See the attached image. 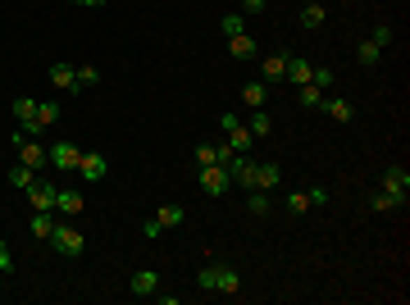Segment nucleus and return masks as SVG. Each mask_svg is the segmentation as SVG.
<instances>
[{
  "label": "nucleus",
  "mask_w": 410,
  "mask_h": 305,
  "mask_svg": "<svg viewBox=\"0 0 410 305\" xmlns=\"http://www.w3.org/2000/svg\"><path fill=\"white\" fill-rule=\"evenodd\" d=\"M247 210L256 214V219H269V210H274V205H269V191H251V196H247Z\"/></svg>",
  "instance_id": "nucleus-23"
},
{
  "label": "nucleus",
  "mask_w": 410,
  "mask_h": 305,
  "mask_svg": "<svg viewBox=\"0 0 410 305\" xmlns=\"http://www.w3.org/2000/svg\"><path fill=\"white\" fill-rule=\"evenodd\" d=\"M101 82V68L96 64H78V87H96Z\"/></svg>",
  "instance_id": "nucleus-32"
},
{
  "label": "nucleus",
  "mask_w": 410,
  "mask_h": 305,
  "mask_svg": "<svg viewBox=\"0 0 410 305\" xmlns=\"http://www.w3.org/2000/svg\"><path fill=\"white\" fill-rule=\"evenodd\" d=\"M305 210H315L310 196H305V191H292V196H287V214H305Z\"/></svg>",
  "instance_id": "nucleus-30"
},
{
  "label": "nucleus",
  "mask_w": 410,
  "mask_h": 305,
  "mask_svg": "<svg viewBox=\"0 0 410 305\" xmlns=\"http://www.w3.org/2000/svg\"><path fill=\"white\" fill-rule=\"evenodd\" d=\"M228 187H233V178H228L224 164H205V169H200V191H205V196H224Z\"/></svg>",
  "instance_id": "nucleus-6"
},
{
  "label": "nucleus",
  "mask_w": 410,
  "mask_h": 305,
  "mask_svg": "<svg viewBox=\"0 0 410 305\" xmlns=\"http://www.w3.org/2000/svg\"><path fill=\"white\" fill-rule=\"evenodd\" d=\"M50 246H55L59 255H82V251H87V241H82V232H78L73 223H64V219H59V223H55V232H50Z\"/></svg>",
  "instance_id": "nucleus-3"
},
{
  "label": "nucleus",
  "mask_w": 410,
  "mask_h": 305,
  "mask_svg": "<svg viewBox=\"0 0 410 305\" xmlns=\"http://www.w3.org/2000/svg\"><path fill=\"white\" fill-rule=\"evenodd\" d=\"M50 87H59V91H78V68L73 64H50Z\"/></svg>",
  "instance_id": "nucleus-14"
},
{
  "label": "nucleus",
  "mask_w": 410,
  "mask_h": 305,
  "mask_svg": "<svg viewBox=\"0 0 410 305\" xmlns=\"http://www.w3.org/2000/svg\"><path fill=\"white\" fill-rule=\"evenodd\" d=\"M356 55H360V64H365V68H374V64H379V59H383V50L374 46L369 37H365V41H360V50H356Z\"/></svg>",
  "instance_id": "nucleus-28"
},
{
  "label": "nucleus",
  "mask_w": 410,
  "mask_h": 305,
  "mask_svg": "<svg viewBox=\"0 0 410 305\" xmlns=\"http://www.w3.org/2000/svg\"><path fill=\"white\" fill-rule=\"evenodd\" d=\"M55 210H32V237L37 241H50V232H55Z\"/></svg>",
  "instance_id": "nucleus-16"
},
{
  "label": "nucleus",
  "mask_w": 410,
  "mask_h": 305,
  "mask_svg": "<svg viewBox=\"0 0 410 305\" xmlns=\"http://www.w3.org/2000/svg\"><path fill=\"white\" fill-rule=\"evenodd\" d=\"M155 287H160V274H155V269H137V274L128 278V292H133V296H142V301H151V296H155Z\"/></svg>",
  "instance_id": "nucleus-9"
},
{
  "label": "nucleus",
  "mask_w": 410,
  "mask_h": 305,
  "mask_svg": "<svg viewBox=\"0 0 410 305\" xmlns=\"http://www.w3.org/2000/svg\"><path fill=\"white\" fill-rule=\"evenodd\" d=\"M82 5H87V10H96V5H105V0H82Z\"/></svg>",
  "instance_id": "nucleus-39"
},
{
  "label": "nucleus",
  "mask_w": 410,
  "mask_h": 305,
  "mask_svg": "<svg viewBox=\"0 0 410 305\" xmlns=\"http://www.w3.org/2000/svg\"><path fill=\"white\" fill-rule=\"evenodd\" d=\"M296 96H301V105H310V110H315L319 101H324V96H328V91H319L315 82H305V87H296Z\"/></svg>",
  "instance_id": "nucleus-29"
},
{
  "label": "nucleus",
  "mask_w": 410,
  "mask_h": 305,
  "mask_svg": "<svg viewBox=\"0 0 410 305\" xmlns=\"http://www.w3.org/2000/svg\"><path fill=\"white\" fill-rule=\"evenodd\" d=\"M10 269H14V255H10V246L0 241V274H10Z\"/></svg>",
  "instance_id": "nucleus-36"
},
{
  "label": "nucleus",
  "mask_w": 410,
  "mask_h": 305,
  "mask_svg": "<svg viewBox=\"0 0 410 305\" xmlns=\"http://www.w3.org/2000/svg\"><path fill=\"white\" fill-rule=\"evenodd\" d=\"M247 133L260 142V137H269V133H274V119H269L265 110H251V119H247Z\"/></svg>",
  "instance_id": "nucleus-19"
},
{
  "label": "nucleus",
  "mask_w": 410,
  "mask_h": 305,
  "mask_svg": "<svg viewBox=\"0 0 410 305\" xmlns=\"http://www.w3.org/2000/svg\"><path fill=\"white\" fill-rule=\"evenodd\" d=\"M228 50H233V59H256V37L237 32V37H228Z\"/></svg>",
  "instance_id": "nucleus-21"
},
{
  "label": "nucleus",
  "mask_w": 410,
  "mask_h": 305,
  "mask_svg": "<svg viewBox=\"0 0 410 305\" xmlns=\"http://www.w3.org/2000/svg\"><path fill=\"white\" fill-rule=\"evenodd\" d=\"M55 182H32V187H28V200H32V210H55Z\"/></svg>",
  "instance_id": "nucleus-11"
},
{
  "label": "nucleus",
  "mask_w": 410,
  "mask_h": 305,
  "mask_svg": "<svg viewBox=\"0 0 410 305\" xmlns=\"http://www.w3.org/2000/svg\"><path fill=\"white\" fill-rule=\"evenodd\" d=\"M310 82H315L319 91H328V87H333V73H328V68H315V73H310Z\"/></svg>",
  "instance_id": "nucleus-33"
},
{
  "label": "nucleus",
  "mask_w": 410,
  "mask_h": 305,
  "mask_svg": "<svg viewBox=\"0 0 410 305\" xmlns=\"http://www.w3.org/2000/svg\"><path fill=\"white\" fill-rule=\"evenodd\" d=\"M283 68H287V55H265V59H260V82H265V87L287 82V77H283Z\"/></svg>",
  "instance_id": "nucleus-12"
},
{
  "label": "nucleus",
  "mask_w": 410,
  "mask_h": 305,
  "mask_svg": "<svg viewBox=\"0 0 410 305\" xmlns=\"http://www.w3.org/2000/svg\"><path fill=\"white\" fill-rule=\"evenodd\" d=\"M369 41H374V46H379V50H388L392 41H397V32H392V23H379V28L369 32Z\"/></svg>",
  "instance_id": "nucleus-27"
},
{
  "label": "nucleus",
  "mask_w": 410,
  "mask_h": 305,
  "mask_svg": "<svg viewBox=\"0 0 410 305\" xmlns=\"http://www.w3.org/2000/svg\"><path fill=\"white\" fill-rule=\"evenodd\" d=\"M105 169H110V160L101 151H82V160H78V173H82L87 182H101V178H105Z\"/></svg>",
  "instance_id": "nucleus-8"
},
{
  "label": "nucleus",
  "mask_w": 410,
  "mask_h": 305,
  "mask_svg": "<svg viewBox=\"0 0 410 305\" xmlns=\"http://www.w3.org/2000/svg\"><path fill=\"white\" fill-rule=\"evenodd\" d=\"M269 0H242V14H265Z\"/></svg>",
  "instance_id": "nucleus-34"
},
{
  "label": "nucleus",
  "mask_w": 410,
  "mask_h": 305,
  "mask_svg": "<svg viewBox=\"0 0 410 305\" xmlns=\"http://www.w3.org/2000/svg\"><path fill=\"white\" fill-rule=\"evenodd\" d=\"M301 28H305V32L324 28V5H319V0H305V10H301Z\"/></svg>",
  "instance_id": "nucleus-20"
},
{
  "label": "nucleus",
  "mask_w": 410,
  "mask_h": 305,
  "mask_svg": "<svg viewBox=\"0 0 410 305\" xmlns=\"http://www.w3.org/2000/svg\"><path fill=\"white\" fill-rule=\"evenodd\" d=\"M310 73H315V64H310L305 55H287V68H283V77H292L296 87H305V82H310Z\"/></svg>",
  "instance_id": "nucleus-13"
},
{
  "label": "nucleus",
  "mask_w": 410,
  "mask_h": 305,
  "mask_svg": "<svg viewBox=\"0 0 410 305\" xmlns=\"http://www.w3.org/2000/svg\"><path fill=\"white\" fill-rule=\"evenodd\" d=\"M82 205H87L82 191H64V187L55 191V214H68V219H73V214H82Z\"/></svg>",
  "instance_id": "nucleus-15"
},
{
  "label": "nucleus",
  "mask_w": 410,
  "mask_h": 305,
  "mask_svg": "<svg viewBox=\"0 0 410 305\" xmlns=\"http://www.w3.org/2000/svg\"><path fill=\"white\" fill-rule=\"evenodd\" d=\"M196 283L205 287V292H224V296H237L242 292V274L233 265H200Z\"/></svg>",
  "instance_id": "nucleus-1"
},
{
  "label": "nucleus",
  "mask_w": 410,
  "mask_h": 305,
  "mask_svg": "<svg viewBox=\"0 0 410 305\" xmlns=\"http://www.w3.org/2000/svg\"><path fill=\"white\" fill-rule=\"evenodd\" d=\"M151 301H160V305H178V296H173V292H160V287H155Z\"/></svg>",
  "instance_id": "nucleus-38"
},
{
  "label": "nucleus",
  "mask_w": 410,
  "mask_h": 305,
  "mask_svg": "<svg viewBox=\"0 0 410 305\" xmlns=\"http://www.w3.org/2000/svg\"><path fill=\"white\" fill-rule=\"evenodd\" d=\"M283 182V169L278 164H251V173L242 178V187L247 191H269V187H278Z\"/></svg>",
  "instance_id": "nucleus-5"
},
{
  "label": "nucleus",
  "mask_w": 410,
  "mask_h": 305,
  "mask_svg": "<svg viewBox=\"0 0 410 305\" xmlns=\"http://www.w3.org/2000/svg\"><path fill=\"white\" fill-rule=\"evenodd\" d=\"M14 146H19V164H28L32 173H41L50 164V155H46V146L37 142V137H23V133H14Z\"/></svg>",
  "instance_id": "nucleus-2"
},
{
  "label": "nucleus",
  "mask_w": 410,
  "mask_h": 305,
  "mask_svg": "<svg viewBox=\"0 0 410 305\" xmlns=\"http://www.w3.org/2000/svg\"><path fill=\"white\" fill-rule=\"evenodd\" d=\"M59 114H64V105H59V101H41V105H37V124H41V128H55Z\"/></svg>",
  "instance_id": "nucleus-22"
},
{
  "label": "nucleus",
  "mask_w": 410,
  "mask_h": 305,
  "mask_svg": "<svg viewBox=\"0 0 410 305\" xmlns=\"http://www.w3.org/2000/svg\"><path fill=\"white\" fill-rule=\"evenodd\" d=\"M68 5H82V0H68Z\"/></svg>",
  "instance_id": "nucleus-40"
},
{
  "label": "nucleus",
  "mask_w": 410,
  "mask_h": 305,
  "mask_svg": "<svg viewBox=\"0 0 410 305\" xmlns=\"http://www.w3.org/2000/svg\"><path fill=\"white\" fill-rule=\"evenodd\" d=\"M319 110H328V119H333V124H351V119H356V105L346 101V96H324V101H319Z\"/></svg>",
  "instance_id": "nucleus-10"
},
{
  "label": "nucleus",
  "mask_w": 410,
  "mask_h": 305,
  "mask_svg": "<svg viewBox=\"0 0 410 305\" xmlns=\"http://www.w3.org/2000/svg\"><path fill=\"white\" fill-rule=\"evenodd\" d=\"M242 101H247V110H265L269 87H265V82H247V87H242Z\"/></svg>",
  "instance_id": "nucleus-18"
},
{
  "label": "nucleus",
  "mask_w": 410,
  "mask_h": 305,
  "mask_svg": "<svg viewBox=\"0 0 410 305\" xmlns=\"http://www.w3.org/2000/svg\"><path fill=\"white\" fill-rule=\"evenodd\" d=\"M155 223H160V228H178L182 223V205H160V210H155Z\"/></svg>",
  "instance_id": "nucleus-24"
},
{
  "label": "nucleus",
  "mask_w": 410,
  "mask_h": 305,
  "mask_svg": "<svg viewBox=\"0 0 410 305\" xmlns=\"http://www.w3.org/2000/svg\"><path fill=\"white\" fill-rule=\"evenodd\" d=\"M228 146H233V151H251V146H256V137L247 133V124H237V128L228 133Z\"/></svg>",
  "instance_id": "nucleus-25"
},
{
  "label": "nucleus",
  "mask_w": 410,
  "mask_h": 305,
  "mask_svg": "<svg viewBox=\"0 0 410 305\" xmlns=\"http://www.w3.org/2000/svg\"><path fill=\"white\" fill-rule=\"evenodd\" d=\"M383 191H388L397 205H406V196H410V173L401 169V164H392V169L383 173Z\"/></svg>",
  "instance_id": "nucleus-7"
},
{
  "label": "nucleus",
  "mask_w": 410,
  "mask_h": 305,
  "mask_svg": "<svg viewBox=\"0 0 410 305\" xmlns=\"http://www.w3.org/2000/svg\"><path fill=\"white\" fill-rule=\"evenodd\" d=\"M224 37H237V32H247V19H242V14H224Z\"/></svg>",
  "instance_id": "nucleus-31"
},
{
  "label": "nucleus",
  "mask_w": 410,
  "mask_h": 305,
  "mask_svg": "<svg viewBox=\"0 0 410 305\" xmlns=\"http://www.w3.org/2000/svg\"><path fill=\"white\" fill-rule=\"evenodd\" d=\"M160 232H164L160 223H155V219H146V228H142V237H146V241H155V237H160Z\"/></svg>",
  "instance_id": "nucleus-37"
},
{
  "label": "nucleus",
  "mask_w": 410,
  "mask_h": 305,
  "mask_svg": "<svg viewBox=\"0 0 410 305\" xmlns=\"http://www.w3.org/2000/svg\"><path fill=\"white\" fill-rule=\"evenodd\" d=\"M305 196H310V205H328V187H310Z\"/></svg>",
  "instance_id": "nucleus-35"
},
{
  "label": "nucleus",
  "mask_w": 410,
  "mask_h": 305,
  "mask_svg": "<svg viewBox=\"0 0 410 305\" xmlns=\"http://www.w3.org/2000/svg\"><path fill=\"white\" fill-rule=\"evenodd\" d=\"M46 155H50V169L73 173V169H78V160H82V146H73V142H50V146H46Z\"/></svg>",
  "instance_id": "nucleus-4"
},
{
  "label": "nucleus",
  "mask_w": 410,
  "mask_h": 305,
  "mask_svg": "<svg viewBox=\"0 0 410 305\" xmlns=\"http://www.w3.org/2000/svg\"><path fill=\"white\" fill-rule=\"evenodd\" d=\"M37 178H41V173H32L28 164H10V169H5V182H10V187H19V191H28Z\"/></svg>",
  "instance_id": "nucleus-17"
},
{
  "label": "nucleus",
  "mask_w": 410,
  "mask_h": 305,
  "mask_svg": "<svg viewBox=\"0 0 410 305\" xmlns=\"http://www.w3.org/2000/svg\"><path fill=\"white\" fill-rule=\"evenodd\" d=\"M369 210H374V214H388V210H397V200L379 187V191H369Z\"/></svg>",
  "instance_id": "nucleus-26"
}]
</instances>
